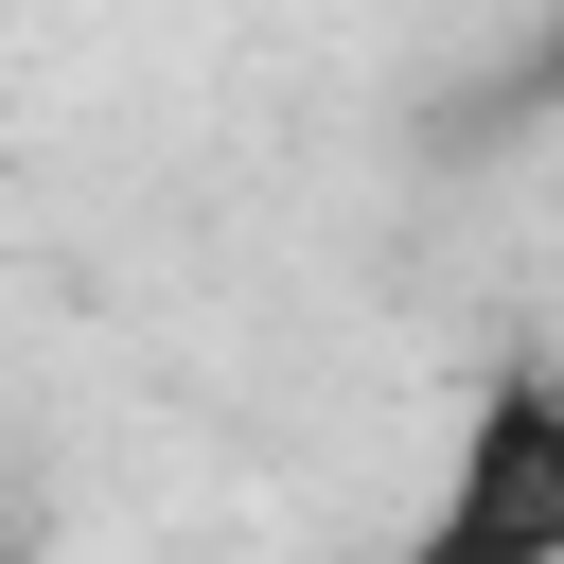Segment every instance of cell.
I'll return each instance as SVG.
<instances>
[{"label": "cell", "mask_w": 564, "mask_h": 564, "mask_svg": "<svg viewBox=\"0 0 564 564\" xmlns=\"http://www.w3.org/2000/svg\"><path fill=\"white\" fill-rule=\"evenodd\" d=\"M405 564H564V370L546 352H511L458 405V458H441Z\"/></svg>", "instance_id": "cell-1"}]
</instances>
